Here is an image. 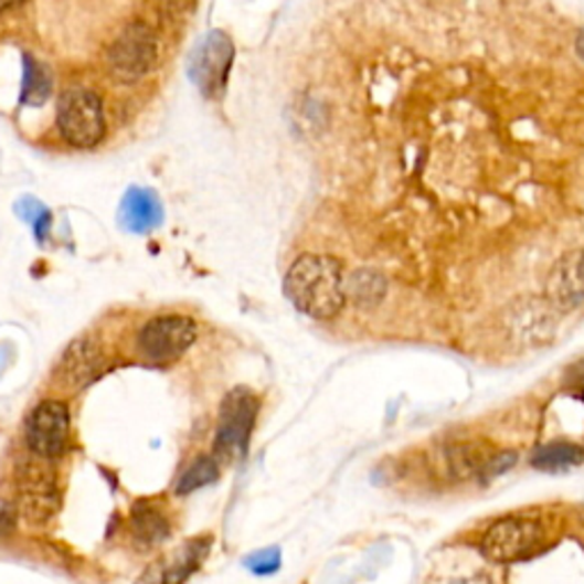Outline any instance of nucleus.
<instances>
[{
    "label": "nucleus",
    "mask_w": 584,
    "mask_h": 584,
    "mask_svg": "<svg viewBox=\"0 0 584 584\" xmlns=\"http://www.w3.org/2000/svg\"><path fill=\"white\" fill-rule=\"evenodd\" d=\"M284 293L297 311L316 320L336 318L348 299L340 263L322 254L299 256L286 274Z\"/></svg>",
    "instance_id": "obj_1"
},
{
    "label": "nucleus",
    "mask_w": 584,
    "mask_h": 584,
    "mask_svg": "<svg viewBox=\"0 0 584 584\" xmlns=\"http://www.w3.org/2000/svg\"><path fill=\"white\" fill-rule=\"evenodd\" d=\"M258 416V397L247 389H233L220 408L215 434V459L231 464L243 459L249 448V436Z\"/></svg>",
    "instance_id": "obj_2"
},
{
    "label": "nucleus",
    "mask_w": 584,
    "mask_h": 584,
    "mask_svg": "<svg viewBox=\"0 0 584 584\" xmlns=\"http://www.w3.org/2000/svg\"><path fill=\"white\" fill-rule=\"evenodd\" d=\"M545 525L530 517H507L493 523L482 537V553L498 564L521 562L541 551Z\"/></svg>",
    "instance_id": "obj_3"
},
{
    "label": "nucleus",
    "mask_w": 584,
    "mask_h": 584,
    "mask_svg": "<svg viewBox=\"0 0 584 584\" xmlns=\"http://www.w3.org/2000/svg\"><path fill=\"white\" fill-rule=\"evenodd\" d=\"M57 126L72 147L89 149L98 145L103 132H106L100 98L87 89L66 92L57 106Z\"/></svg>",
    "instance_id": "obj_4"
},
{
    "label": "nucleus",
    "mask_w": 584,
    "mask_h": 584,
    "mask_svg": "<svg viewBox=\"0 0 584 584\" xmlns=\"http://www.w3.org/2000/svg\"><path fill=\"white\" fill-rule=\"evenodd\" d=\"M158 62L156 34L145 23L128 25L108 51L110 74L130 85L147 76Z\"/></svg>",
    "instance_id": "obj_5"
},
{
    "label": "nucleus",
    "mask_w": 584,
    "mask_h": 584,
    "mask_svg": "<svg viewBox=\"0 0 584 584\" xmlns=\"http://www.w3.org/2000/svg\"><path fill=\"white\" fill-rule=\"evenodd\" d=\"M197 340V327L190 318L164 316L151 320L140 333V350L151 361L164 363L185 354Z\"/></svg>",
    "instance_id": "obj_6"
},
{
    "label": "nucleus",
    "mask_w": 584,
    "mask_h": 584,
    "mask_svg": "<svg viewBox=\"0 0 584 584\" xmlns=\"http://www.w3.org/2000/svg\"><path fill=\"white\" fill-rule=\"evenodd\" d=\"M233 44L224 32L215 30L205 38L190 60V76L205 96H220L231 72Z\"/></svg>",
    "instance_id": "obj_7"
},
{
    "label": "nucleus",
    "mask_w": 584,
    "mask_h": 584,
    "mask_svg": "<svg viewBox=\"0 0 584 584\" xmlns=\"http://www.w3.org/2000/svg\"><path fill=\"white\" fill-rule=\"evenodd\" d=\"M68 425H72V421H68V408L62 402H42L28 418L30 450L44 459L60 455L68 440Z\"/></svg>",
    "instance_id": "obj_8"
},
{
    "label": "nucleus",
    "mask_w": 584,
    "mask_h": 584,
    "mask_svg": "<svg viewBox=\"0 0 584 584\" xmlns=\"http://www.w3.org/2000/svg\"><path fill=\"white\" fill-rule=\"evenodd\" d=\"M60 498L51 472L30 464L19 477V507L32 523H44L57 511Z\"/></svg>",
    "instance_id": "obj_9"
},
{
    "label": "nucleus",
    "mask_w": 584,
    "mask_h": 584,
    "mask_svg": "<svg viewBox=\"0 0 584 584\" xmlns=\"http://www.w3.org/2000/svg\"><path fill=\"white\" fill-rule=\"evenodd\" d=\"M211 539H194L177 548L174 553H169L153 562L137 584H183L209 555Z\"/></svg>",
    "instance_id": "obj_10"
},
{
    "label": "nucleus",
    "mask_w": 584,
    "mask_h": 584,
    "mask_svg": "<svg viewBox=\"0 0 584 584\" xmlns=\"http://www.w3.org/2000/svg\"><path fill=\"white\" fill-rule=\"evenodd\" d=\"M548 295L562 308L584 304V249L569 254L558 263L548 279Z\"/></svg>",
    "instance_id": "obj_11"
},
{
    "label": "nucleus",
    "mask_w": 584,
    "mask_h": 584,
    "mask_svg": "<svg viewBox=\"0 0 584 584\" xmlns=\"http://www.w3.org/2000/svg\"><path fill=\"white\" fill-rule=\"evenodd\" d=\"M119 222L132 233H149L162 222V203L151 190L132 188L121 201Z\"/></svg>",
    "instance_id": "obj_12"
},
{
    "label": "nucleus",
    "mask_w": 584,
    "mask_h": 584,
    "mask_svg": "<svg viewBox=\"0 0 584 584\" xmlns=\"http://www.w3.org/2000/svg\"><path fill=\"white\" fill-rule=\"evenodd\" d=\"M100 357L89 340H78L72 348L66 350L62 365H60V380L66 386L81 389L89 384L98 374Z\"/></svg>",
    "instance_id": "obj_13"
},
{
    "label": "nucleus",
    "mask_w": 584,
    "mask_h": 584,
    "mask_svg": "<svg viewBox=\"0 0 584 584\" xmlns=\"http://www.w3.org/2000/svg\"><path fill=\"white\" fill-rule=\"evenodd\" d=\"M440 457L455 479H468L482 475L493 455H485L482 445L477 443H457L445 448Z\"/></svg>",
    "instance_id": "obj_14"
},
{
    "label": "nucleus",
    "mask_w": 584,
    "mask_h": 584,
    "mask_svg": "<svg viewBox=\"0 0 584 584\" xmlns=\"http://www.w3.org/2000/svg\"><path fill=\"white\" fill-rule=\"evenodd\" d=\"M130 530L137 541L153 545L169 537V521L153 502L142 500L130 511Z\"/></svg>",
    "instance_id": "obj_15"
},
{
    "label": "nucleus",
    "mask_w": 584,
    "mask_h": 584,
    "mask_svg": "<svg viewBox=\"0 0 584 584\" xmlns=\"http://www.w3.org/2000/svg\"><path fill=\"white\" fill-rule=\"evenodd\" d=\"M584 459V450L575 443H566V440H558V443H548L541 445V448L534 453L532 457V466L539 470H566L577 466Z\"/></svg>",
    "instance_id": "obj_16"
},
{
    "label": "nucleus",
    "mask_w": 584,
    "mask_h": 584,
    "mask_svg": "<svg viewBox=\"0 0 584 584\" xmlns=\"http://www.w3.org/2000/svg\"><path fill=\"white\" fill-rule=\"evenodd\" d=\"M346 295H350L357 306L372 308V306H376L384 299L386 282H384L382 274H376L372 269H361V272L354 274V277L350 279V284L346 286Z\"/></svg>",
    "instance_id": "obj_17"
},
{
    "label": "nucleus",
    "mask_w": 584,
    "mask_h": 584,
    "mask_svg": "<svg viewBox=\"0 0 584 584\" xmlns=\"http://www.w3.org/2000/svg\"><path fill=\"white\" fill-rule=\"evenodd\" d=\"M220 475V466H217V459L215 457H209V455H201L179 479L177 485V493L179 496H188V493H194L203 487L213 485L215 479Z\"/></svg>",
    "instance_id": "obj_18"
},
{
    "label": "nucleus",
    "mask_w": 584,
    "mask_h": 584,
    "mask_svg": "<svg viewBox=\"0 0 584 584\" xmlns=\"http://www.w3.org/2000/svg\"><path fill=\"white\" fill-rule=\"evenodd\" d=\"M51 96V74L38 60L25 57V78H23V103L42 106Z\"/></svg>",
    "instance_id": "obj_19"
},
{
    "label": "nucleus",
    "mask_w": 584,
    "mask_h": 584,
    "mask_svg": "<svg viewBox=\"0 0 584 584\" xmlns=\"http://www.w3.org/2000/svg\"><path fill=\"white\" fill-rule=\"evenodd\" d=\"M245 564L256 575H269L282 566V553H279V548H265V551L254 553Z\"/></svg>",
    "instance_id": "obj_20"
},
{
    "label": "nucleus",
    "mask_w": 584,
    "mask_h": 584,
    "mask_svg": "<svg viewBox=\"0 0 584 584\" xmlns=\"http://www.w3.org/2000/svg\"><path fill=\"white\" fill-rule=\"evenodd\" d=\"M23 205L28 209V213L25 211H19V215L34 226V233H38V237H44V233L49 231V222H51L49 211L44 209V205H40L38 201H34V199H25Z\"/></svg>",
    "instance_id": "obj_21"
},
{
    "label": "nucleus",
    "mask_w": 584,
    "mask_h": 584,
    "mask_svg": "<svg viewBox=\"0 0 584 584\" xmlns=\"http://www.w3.org/2000/svg\"><path fill=\"white\" fill-rule=\"evenodd\" d=\"M194 8V0H160V14L164 21L177 23L188 17Z\"/></svg>",
    "instance_id": "obj_22"
},
{
    "label": "nucleus",
    "mask_w": 584,
    "mask_h": 584,
    "mask_svg": "<svg viewBox=\"0 0 584 584\" xmlns=\"http://www.w3.org/2000/svg\"><path fill=\"white\" fill-rule=\"evenodd\" d=\"M513 464H517V455H513V453H502V455H496V457H491L489 459V464H487V468H485V477H496V475H500V472H505L507 468H511Z\"/></svg>",
    "instance_id": "obj_23"
},
{
    "label": "nucleus",
    "mask_w": 584,
    "mask_h": 584,
    "mask_svg": "<svg viewBox=\"0 0 584 584\" xmlns=\"http://www.w3.org/2000/svg\"><path fill=\"white\" fill-rule=\"evenodd\" d=\"M453 584H496L489 575H485V573H475V575H466V577H459V580H455Z\"/></svg>",
    "instance_id": "obj_24"
},
{
    "label": "nucleus",
    "mask_w": 584,
    "mask_h": 584,
    "mask_svg": "<svg viewBox=\"0 0 584 584\" xmlns=\"http://www.w3.org/2000/svg\"><path fill=\"white\" fill-rule=\"evenodd\" d=\"M575 51L580 55V60H584V30L577 34V42H575Z\"/></svg>",
    "instance_id": "obj_25"
},
{
    "label": "nucleus",
    "mask_w": 584,
    "mask_h": 584,
    "mask_svg": "<svg viewBox=\"0 0 584 584\" xmlns=\"http://www.w3.org/2000/svg\"><path fill=\"white\" fill-rule=\"evenodd\" d=\"M23 3V0H0V12H3V10H10V8H17V6H21Z\"/></svg>",
    "instance_id": "obj_26"
}]
</instances>
